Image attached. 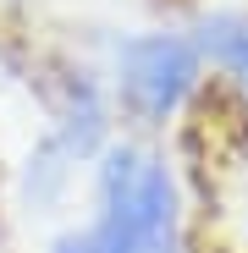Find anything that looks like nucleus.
I'll return each mask as SVG.
<instances>
[{
	"instance_id": "nucleus-1",
	"label": "nucleus",
	"mask_w": 248,
	"mask_h": 253,
	"mask_svg": "<svg viewBox=\"0 0 248 253\" xmlns=\"http://www.w3.org/2000/svg\"><path fill=\"white\" fill-rule=\"evenodd\" d=\"M99 198L133 231L138 253H177V187L160 160L138 149H116L99 171Z\"/></svg>"
},
{
	"instance_id": "nucleus-4",
	"label": "nucleus",
	"mask_w": 248,
	"mask_h": 253,
	"mask_svg": "<svg viewBox=\"0 0 248 253\" xmlns=\"http://www.w3.org/2000/svg\"><path fill=\"white\" fill-rule=\"evenodd\" d=\"M55 253H138V242H133V231L121 226L110 209H99V220L83 231V237H61Z\"/></svg>"
},
{
	"instance_id": "nucleus-5",
	"label": "nucleus",
	"mask_w": 248,
	"mask_h": 253,
	"mask_svg": "<svg viewBox=\"0 0 248 253\" xmlns=\"http://www.w3.org/2000/svg\"><path fill=\"white\" fill-rule=\"evenodd\" d=\"M243 231H248V209H243Z\"/></svg>"
},
{
	"instance_id": "nucleus-3",
	"label": "nucleus",
	"mask_w": 248,
	"mask_h": 253,
	"mask_svg": "<svg viewBox=\"0 0 248 253\" xmlns=\"http://www.w3.org/2000/svg\"><path fill=\"white\" fill-rule=\"evenodd\" d=\"M198 50H210L232 77H243V88H248V22L243 17H210L198 28Z\"/></svg>"
},
{
	"instance_id": "nucleus-2",
	"label": "nucleus",
	"mask_w": 248,
	"mask_h": 253,
	"mask_svg": "<svg viewBox=\"0 0 248 253\" xmlns=\"http://www.w3.org/2000/svg\"><path fill=\"white\" fill-rule=\"evenodd\" d=\"M193 77H198V44H188L177 33H144L133 44H121V88L149 116L177 110L182 94L193 88Z\"/></svg>"
}]
</instances>
